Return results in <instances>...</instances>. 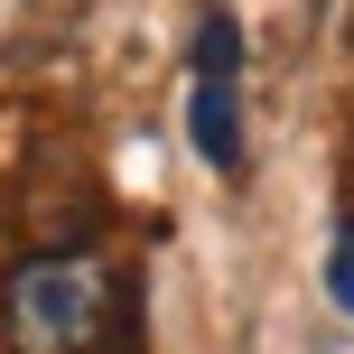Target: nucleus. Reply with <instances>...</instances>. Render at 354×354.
Wrapping results in <instances>:
<instances>
[{"label":"nucleus","mask_w":354,"mask_h":354,"mask_svg":"<svg viewBox=\"0 0 354 354\" xmlns=\"http://www.w3.org/2000/svg\"><path fill=\"white\" fill-rule=\"evenodd\" d=\"M326 299H336L345 317H354V224L336 233V252H326Z\"/></svg>","instance_id":"3"},{"label":"nucleus","mask_w":354,"mask_h":354,"mask_svg":"<svg viewBox=\"0 0 354 354\" xmlns=\"http://www.w3.org/2000/svg\"><path fill=\"white\" fill-rule=\"evenodd\" d=\"M187 140L214 177H243V19L214 0L196 19V93H187Z\"/></svg>","instance_id":"2"},{"label":"nucleus","mask_w":354,"mask_h":354,"mask_svg":"<svg viewBox=\"0 0 354 354\" xmlns=\"http://www.w3.org/2000/svg\"><path fill=\"white\" fill-rule=\"evenodd\" d=\"M0 326L10 354H103L122 326V289L93 252H28L0 280Z\"/></svg>","instance_id":"1"}]
</instances>
